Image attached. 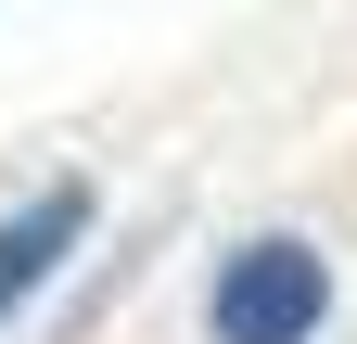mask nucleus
I'll list each match as a JSON object with an SVG mask.
<instances>
[{
	"label": "nucleus",
	"instance_id": "f257e3e1",
	"mask_svg": "<svg viewBox=\"0 0 357 344\" xmlns=\"http://www.w3.org/2000/svg\"><path fill=\"white\" fill-rule=\"evenodd\" d=\"M319 319H332V268H319V242H294V230L243 242L230 268H217V306H204L217 344H306Z\"/></svg>",
	"mask_w": 357,
	"mask_h": 344
},
{
	"label": "nucleus",
	"instance_id": "f03ea898",
	"mask_svg": "<svg viewBox=\"0 0 357 344\" xmlns=\"http://www.w3.org/2000/svg\"><path fill=\"white\" fill-rule=\"evenodd\" d=\"M77 242H89V191H77V179H52L38 204H13V217H0V319L38 306V281H52Z\"/></svg>",
	"mask_w": 357,
	"mask_h": 344
}]
</instances>
